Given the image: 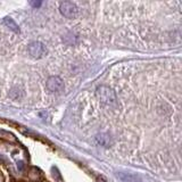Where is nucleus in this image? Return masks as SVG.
<instances>
[{"label":"nucleus","instance_id":"2","mask_svg":"<svg viewBox=\"0 0 182 182\" xmlns=\"http://www.w3.org/2000/svg\"><path fill=\"white\" fill-rule=\"evenodd\" d=\"M59 10L63 16H65L66 18H70V20L76 18L80 14L79 7L76 6L74 2H72V1H63V2H60Z\"/></svg>","mask_w":182,"mask_h":182},{"label":"nucleus","instance_id":"8","mask_svg":"<svg viewBox=\"0 0 182 182\" xmlns=\"http://www.w3.org/2000/svg\"><path fill=\"white\" fill-rule=\"evenodd\" d=\"M9 97L12 99L14 100H17V99H21L22 97H23V91L18 88V86H15V88H12L9 91Z\"/></svg>","mask_w":182,"mask_h":182},{"label":"nucleus","instance_id":"4","mask_svg":"<svg viewBox=\"0 0 182 182\" xmlns=\"http://www.w3.org/2000/svg\"><path fill=\"white\" fill-rule=\"evenodd\" d=\"M47 88L50 92L53 93H60L64 91V81L60 79L59 76H50L49 79L47 80Z\"/></svg>","mask_w":182,"mask_h":182},{"label":"nucleus","instance_id":"1","mask_svg":"<svg viewBox=\"0 0 182 182\" xmlns=\"http://www.w3.org/2000/svg\"><path fill=\"white\" fill-rule=\"evenodd\" d=\"M96 96L100 100V103H103L105 106L109 107V108H116L119 105L115 91L107 86H98L96 91Z\"/></svg>","mask_w":182,"mask_h":182},{"label":"nucleus","instance_id":"6","mask_svg":"<svg viewBox=\"0 0 182 182\" xmlns=\"http://www.w3.org/2000/svg\"><path fill=\"white\" fill-rule=\"evenodd\" d=\"M97 142L99 143L100 146L103 147H110L113 145V140L112 137L109 136L108 133H100L97 136Z\"/></svg>","mask_w":182,"mask_h":182},{"label":"nucleus","instance_id":"10","mask_svg":"<svg viewBox=\"0 0 182 182\" xmlns=\"http://www.w3.org/2000/svg\"><path fill=\"white\" fill-rule=\"evenodd\" d=\"M30 5L34 8H39L41 5H42V1H31Z\"/></svg>","mask_w":182,"mask_h":182},{"label":"nucleus","instance_id":"7","mask_svg":"<svg viewBox=\"0 0 182 182\" xmlns=\"http://www.w3.org/2000/svg\"><path fill=\"white\" fill-rule=\"evenodd\" d=\"M2 23L5 24L9 30L15 32V33H20L21 32L20 27H18V25L16 24V22H15L13 18H10V17H5V18L2 20Z\"/></svg>","mask_w":182,"mask_h":182},{"label":"nucleus","instance_id":"3","mask_svg":"<svg viewBox=\"0 0 182 182\" xmlns=\"http://www.w3.org/2000/svg\"><path fill=\"white\" fill-rule=\"evenodd\" d=\"M27 50H29V54L31 55V57L36 58V59H40V58L44 57L47 54L46 46L42 42H40V41H33V42H31L29 44V47H27Z\"/></svg>","mask_w":182,"mask_h":182},{"label":"nucleus","instance_id":"9","mask_svg":"<svg viewBox=\"0 0 182 182\" xmlns=\"http://www.w3.org/2000/svg\"><path fill=\"white\" fill-rule=\"evenodd\" d=\"M0 137H2V138H6L7 140H12V141H15V137L12 134V133H8L6 131H0Z\"/></svg>","mask_w":182,"mask_h":182},{"label":"nucleus","instance_id":"11","mask_svg":"<svg viewBox=\"0 0 182 182\" xmlns=\"http://www.w3.org/2000/svg\"><path fill=\"white\" fill-rule=\"evenodd\" d=\"M17 167H18V170H23V162H20V163H17Z\"/></svg>","mask_w":182,"mask_h":182},{"label":"nucleus","instance_id":"5","mask_svg":"<svg viewBox=\"0 0 182 182\" xmlns=\"http://www.w3.org/2000/svg\"><path fill=\"white\" fill-rule=\"evenodd\" d=\"M116 178L121 182H143L139 175L132 174V173H125V172H117Z\"/></svg>","mask_w":182,"mask_h":182}]
</instances>
